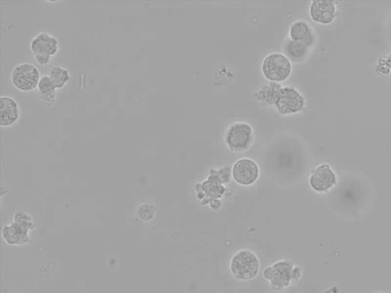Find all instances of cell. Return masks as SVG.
Instances as JSON below:
<instances>
[{
	"mask_svg": "<svg viewBox=\"0 0 391 293\" xmlns=\"http://www.w3.org/2000/svg\"><path fill=\"white\" fill-rule=\"evenodd\" d=\"M260 268L257 256L249 250H242L236 253L230 263V270L235 279L249 281L253 279Z\"/></svg>",
	"mask_w": 391,
	"mask_h": 293,
	"instance_id": "cell-1",
	"label": "cell"
},
{
	"mask_svg": "<svg viewBox=\"0 0 391 293\" xmlns=\"http://www.w3.org/2000/svg\"><path fill=\"white\" fill-rule=\"evenodd\" d=\"M262 70L271 82H282L291 75L292 66L290 60L282 54H271L265 57Z\"/></svg>",
	"mask_w": 391,
	"mask_h": 293,
	"instance_id": "cell-2",
	"label": "cell"
},
{
	"mask_svg": "<svg viewBox=\"0 0 391 293\" xmlns=\"http://www.w3.org/2000/svg\"><path fill=\"white\" fill-rule=\"evenodd\" d=\"M293 268L292 261H280L265 268L263 276L265 280L269 281L271 290L280 291L289 287L293 282Z\"/></svg>",
	"mask_w": 391,
	"mask_h": 293,
	"instance_id": "cell-3",
	"label": "cell"
},
{
	"mask_svg": "<svg viewBox=\"0 0 391 293\" xmlns=\"http://www.w3.org/2000/svg\"><path fill=\"white\" fill-rule=\"evenodd\" d=\"M40 73L33 64H19L11 73V82L20 91L28 92L35 89L40 82Z\"/></svg>",
	"mask_w": 391,
	"mask_h": 293,
	"instance_id": "cell-4",
	"label": "cell"
},
{
	"mask_svg": "<svg viewBox=\"0 0 391 293\" xmlns=\"http://www.w3.org/2000/svg\"><path fill=\"white\" fill-rule=\"evenodd\" d=\"M30 48L36 62L40 65H46L51 57L57 53L59 42L55 36L42 32L34 37Z\"/></svg>",
	"mask_w": 391,
	"mask_h": 293,
	"instance_id": "cell-5",
	"label": "cell"
},
{
	"mask_svg": "<svg viewBox=\"0 0 391 293\" xmlns=\"http://www.w3.org/2000/svg\"><path fill=\"white\" fill-rule=\"evenodd\" d=\"M34 227L33 220L26 214L15 216V223L5 227L3 237L6 243L11 245H21L28 243V231Z\"/></svg>",
	"mask_w": 391,
	"mask_h": 293,
	"instance_id": "cell-6",
	"label": "cell"
},
{
	"mask_svg": "<svg viewBox=\"0 0 391 293\" xmlns=\"http://www.w3.org/2000/svg\"><path fill=\"white\" fill-rule=\"evenodd\" d=\"M253 140V131L249 124L236 122L228 129L226 143L233 151L240 152L247 150Z\"/></svg>",
	"mask_w": 391,
	"mask_h": 293,
	"instance_id": "cell-7",
	"label": "cell"
},
{
	"mask_svg": "<svg viewBox=\"0 0 391 293\" xmlns=\"http://www.w3.org/2000/svg\"><path fill=\"white\" fill-rule=\"evenodd\" d=\"M306 100L294 88L282 87L277 95L275 106L282 115L299 113L304 108Z\"/></svg>",
	"mask_w": 391,
	"mask_h": 293,
	"instance_id": "cell-8",
	"label": "cell"
},
{
	"mask_svg": "<svg viewBox=\"0 0 391 293\" xmlns=\"http://www.w3.org/2000/svg\"><path fill=\"white\" fill-rule=\"evenodd\" d=\"M195 189L198 199L203 200V206L210 204L212 200L219 199L226 192V188L215 169H211L208 179L203 182H198Z\"/></svg>",
	"mask_w": 391,
	"mask_h": 293,
	"instance_id": "cell-9",
	"label": "cell"
},
{
	"mask_svg": "<svg viewBox=\"0 0 391 293\" xmlns=\"http://www.w3.org/2000/svg\"><path fill=\"white\" fill-rule=\"evenodd\" d=\"M336 175L327 164L317 167L309 178V185L318 193L328 192L336 185Z\"/></svg>",
	"mask_w": 391,
	"mask_h": 293,
	"instance_id": "cell-10",
	"label": "cell"
},
{
	"mask_svg": "<svg viewBox=\"0 0 391 293\" xmlns=\"http://www.w3.org/2000/svg\"><path fill=\"white\" fill-rule=\"evenodd\" d=\"M234 180L242 186L253 185L260 176V169L253 160L243 158L239 160L233 168Z\"/></svg>",
	"mask_w": 391,
	"mask_h": 293,
	"instance_id": "cell-11",
	"label": "cell"
},
{
	"mask_svg": "<svg viewBox=\"0 0 391 293\" xmlns=\"http://www.w3.org/2000/svg\"><path fill=\"white\" fill-rule=\"evenodd\" d=\"M336 1H327V0H316L309 6V16L313 21L322 25L333 23L336 16Z\"/></svg>",
	"mask_w": 391,
	"mask_h": 293,
	"instance_id": "cell-12",
	"label": "cell"
},
{
	"mask_svg": "<svg viewBox=\"0 0 391 293\" xmlns=\"http://www.w3.org/2000/svg\"><path fill=\"white\" fill-rule=\"evenodd\" d=\"M0 101H1L0 124L2 127L10 126L19 118V106L17 102L10 97L3 96Z\"/></svg>",
	"mask_w": 391,
	"mask_h": 293,
	"instance_id": "cell-13",
	"label": "cell"
},
{
	"mask_svg": "<svg viewBox=\"0 0 391 293\" xmlns=\"http://www.w3.org/2000/svg\"><path fill=\"white\" fill-rule=\"evenodd\" d=\"M314 37L304 41H291L285 46V53L295 62L302 60L307 54L309 48L313 45Z\"/></svg>",
	"mask_w": 391,
	"mask_h": 293,
	"instance_id": "cell-14",
	"label": "cell"
},
{
	"mask_svg": "<svg viewBox=\"0 0 391 293\" xmlns=\"http://www.w3.org/2000/svg\"><path fill=\"white\" fill-rule=\"evenodd\" d=\"M39 99L48 106H53L56 100V88L48 75L41 77L38 86Z\"/></svg>",
	"mask_w": 391,
	"mask_h": 293,
	"instance_id": "cell-15",
	"label": "cell"
},
{
	"mask_svg": "<svg viewBox=\"0 0 391 293\" xmlns=\"http://www.w3.org/2000/svg\"><path fill=\"white\" fill-rule=\"evenodd\" d=\"M282 88V85L271 82L262 86L261 89L255 94V97L258 101L267 102L270 106L275 105L277 95Z\"/></svg>",
	"mask_w": 391,
	"mask_h": 293,
	"instance_id": "cell-16",
	"label": "cell"
},
{
	"mask_svg": "<svg viewBox=\"0 0 391 293\" xmlns=\"http://www.w3.org/2000/svg\"><path fill=\"white\" fill-rule=\"evenodd\" d=\"M290 36L292 41H304L314 37L312 29L304 21H298L291 28Z\"/></svg>",
	"mask_w": 391,
	"mask_h": 293,
	"instance_id": "cell-17",
	"label": "cell"
},
{
	"mask_svg": "<svg viewBox=\"0 0 391 293\" xmlns=\"http://www.w3.org/2000/svg\"><path fill=\"white\" fill-rule=\"evenodd\" d=\"M48 76L56 89H62L71 79L69 71L64 68L59 67V66L51 68L48 72Z\"/></svg>",
	"mask_w": 391,
	"mask_h": 293,
	"instance_id": "cell-18",
	"label": "cell"
},
{
	"mask_svg": "<svg viewBox=\"0 0 391 293\" xmlns=\"http://www.w3.org/2000/svg\"><path fill=\"white\" fill-rule=\"evenodd\" d=\"M156 209L150 204H143L138 210V216L145 222H149L156 216Z\"/></svg>",
	"mask_w": 391,
	"mask_h": 293,
	"instance_id": "cell-19",
	"label": "cell"
},
{
	"mask_svg": "<svg viewBox=\"0 0 391 293\" xmlns=\"http://www.w3.org/2000/svg\"><path fill=\"white\" fill-rule=\"evenodd\" d=\"M216 173L221 181H222L223 185H227V183L230 182L232 171L230 167H224L218 171L216 170Z\"/></svg>",
	"mask_w": 391,
	"mask_h": 293,
	"instance_id": "cell-20",
	"label": "cell"
},
{
	"mask_svg": "<svg viewBox=\"0 0 391 293\" xmlns=\"http://www.w3.org/2000/svg\"><path fill=\"white\" fill-rule=\"evenodd\" d=\"M378 65L385 66L391 71V53H389L386 57H381L379 60Z\"/></svg>",
	"mask_w": 391,
	"mask_h": 293,
	"instance_id": "cell-21",
	"label": "cell"
},
{
	"mask_svg": "<svg viewBox=\"0 0 391 293\" xmlns=\"http://www.w3.org/2000/svg\"><path fill=\"white\" fill-rule=\"evenodd\" d=\"M302 274V269L300 267L293 268V282H298L300 280Z\"/></svg>",
	"mask_w": 391,
	"mask_h": 293,
	"instance_id": "cell-22",
	"label": "cell"
},
{
	"mask_svg": "<svg viewBox=\"0 0 391 293\" xmlns=\"http://www.w3.org/2000/svg\"><path fill=\"white\" fill-rule=\"evenodd\" d=\"M377 70L382 75H388L389 73L391 72L389 68L385 67V66H381V65H378Z\"/></svg>",
	"mask_w": 391,
	"mask_h": 293,
	"instance_id": "cell-23",
	"label": "cell"
},
{
	"mask_svg": "<svg viewBox=\"0 0 391 293\" xmlns=\"http://www.w3.org/2000/svg\"><path fill=\"white\" fill-rule=\"evenodd\" d=\"M210 205L212 209L217 210L221 207V202L219 200H212Z\"/></svg>",
	"mask_w": 391,
	"mask_h": 293,
	"instance_id": "cell-24",
	"label": "cell"
}]
</instances>
